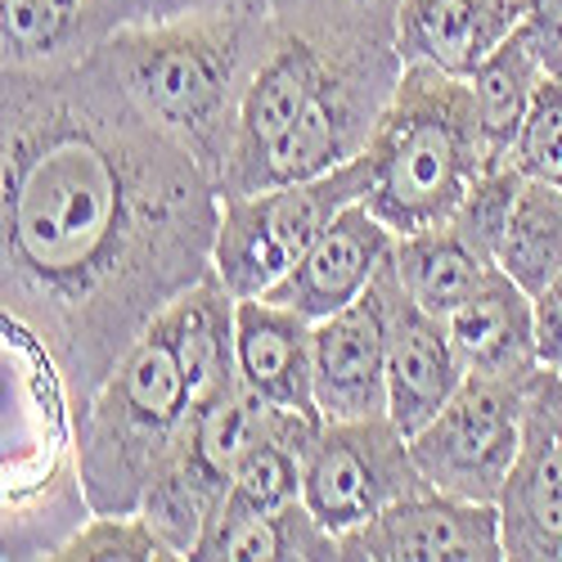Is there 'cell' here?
I'll use <instances>...</instances> for the list:
<instances>
[{"instance_id":"1","label":"cell","mask_w":562,"mask_h":562,"mask_svg":"<svg viewBox=\"0 0 562 562\" xmlns=\"http://www.w3.org/2000/svg\"><path fill=\"white\" fill-rule=\"evenodd\" d=\"M221 184L139 113L104 45L64 68H0L5 324L55 364L77 414L212 274Z\"/></svg>"},{"instance_id":"2","label":"cell","mask_w":562,"mask_h":562,"mask_svg":"<svg viewBox=\"0 0 562 562\" xmlns=\"http://www.w3.org/2000/svg\"><path fill=\"white\" fill-rule=\"evenodd\" d=\"M270 32V5L194 10L154 23H122L104 55L149 122L184 145L221 184L234 145L248 81L261 64Z\"/></svg>"},{"instance_id":"3","label":"cell","mask_w":562,"mask_h":562,"mask_svg":"<svg viewBox=\"0 0 562 562\" xmlns=\"http://www.w3.org/2000/svg\"><path fill=\"white\" fill-rule=\"evenodd\" d=\"M364 154L373 167L364 207L396 239L450 221L477 180L504 167L495 162L468 77L428 64H405Z\"/></svg>"},{"instance_id":"4","label":"cell","mask_w":562,"mask_h":562,"mask_svg":"<svg viewBox=\"0 0 562 562\" xmlns=\"http://www.w3.org/2000/svg\"><path fill=\"white\" fill-rule=\"evenodd\" d=\"M194 383L167 319L139 338L104 387L72 414V454L90 513H139L194 418Z\"/></svg>"},{"instance_id":"5","label":"cell","mask_w":562,"mask_h":562,"mask_svg":"<svg viewBox=\"0 0 562 562\" xmlns=\"http://www.w3.org/2000/svg\"><path fill=\"white\" fill-rule=\"evenodd\" d=\"M369 180L373 167L369 154H360L338 171L221 199L212 248L216 279L234 297H266L315 248V239L338 221V212L369 194Z\"/></svg>"},{"instance_id":"6","label":"cell","mask_w":562,"mask_h":562,"mask_svg":"<svg viewBox=\"0 0 562 562\" xmlns=\"http://www.w3.org/2000/svg\"><path fill=\"white\" fill-rule=\"evenodd\" d=\"M428 491L409 437L387 414L324 418L302 459V499L334 536L356 531L383 508Z\"/></svg>"},{"instance_id":"7","label":"cell","mask_w":562,"mask_h":562,"mask_svg":"<svg viewBox=\"0 0 562 562\" xmlns=\"http://www.w3.org/2000/svg\"><path fill=\"white\" fill-rule=\"evenodd\" d=\"M527 387L531 379L513 383V379L468 373L463 387L446 401V409L428 428H418L409 437L424 482L454 499L499 504L513 459H518V446H522Z\"/></svg>"},{"instance_id":"8","label":"cell","mask_w":562,"mask_h":562,"mask_svg":"<svg viewBox=\"0 0 562 562\" xmlns=\"http://www.w3.org/2000/svg\"><path fill=\"white\" fill-rule=\"evenodd\" d=\"M508 562H562V369H540L527 387L522 446L499 495Z\"/></svg>"},{"instance_id":"9","label":"cell","mask_w":562,"mask_h":562,"mask_svg":"<svg viewBox=\"0 0 562 562\" xmlns=\"http://www.w3.org/2000/svg\"><path fill=\"white\" fill-rule=\"evenodd\" d=\"M338 562H508L499 504L428 486L338 536Z\"/></svg>"},{"instance_id":"10","label":"cell","mask_w":562,"mask_h":562,"mask_svg":"<svg viewBox=\"0 0 562 562\" xmlns=\"http://www.w3.org/2000/svg\"><path fill=\"white\" fill-rule=\"evenodd\" d=\"M396 261L387 257L373 284L315 324V409L319 418L387 414V342H392Z\"/></svg>"},{"instance_id":"11","label":"cell","mask_w":562,"mask_h":562,"mask_svg":"<svg viewBox=\"0 0 562 562\" xmlns=\"http://www.w3.org/2000/svg\"><path fill=\"white\" fill-rule=\"evenodd\" d=\"M396 248V234L360 203H351L347 212H338V221L315 239V248L279 279L266 293L270 302H284L306 319H329L342 306H351L369 284L373 274L383 270V261Z\"/></svg>"},{"instance_id":"12","label":"cell","mask_w":562,"mask_h":562,"mask_svg":"<svg viewBox=\"0 0 562 562\" xmlns=\"http://www.w3.org/2000/svg\"><path fill=\"white\" fill-rule=\"evenodd\" d=\"M468 369L454 351L446 315L424 311L401 284L392 297V342H387V418L414 437L446 409V401L463 387Z\"/></svg>"},{"instance_id":"13","label":"cell","mask_w":562,"mask_h":562,"mask_svg":"<svg viewBox=\"0 0 562 562\" xmlns=\"http://www.w3.org/2000/svg\"><path fill=\"white\" fill-rule=\"evenodd\" d=\"M527 23V0H396V50L450 77H473Z\"/></svg>"},{"instance_id":"14","label":"cell","mask_w":562,"mask_h":562,"mask_svg":"<svg viewBox=\"0 0 562 562\" xmlns=\"http://www.w3.org/2000/svg\"><path fill=\"white\" fill-rule=\"evenodd\" d=\"M239 379L274 409L315 414V319L270 297H239L234 311Z\"/></svg>"},{"instance_id":"15","label":"cell","mask_w":562,"mask_h":562,"mask_svg":"<svg viewBox=\"0 0 562 562\" xmlns=\"http://www.w3.org/2000/svg\"><path fill=\"white\" fill-rule=\"evenodd\" d=\"M446 324L468 373L527 383L544 369L536 342V297L504 270H495L473 297L459 302Z\"/></svg>"},{"instance_id":"16","label":"cell","mask_w":562,"mask_h":562,"mask_svg":"<svg viewBox=\"0 0 562 562\" xmlns=\"http://www.w3.org/2000/svg\"><path fill=\"white\" fill-rule=\"evenodd\" d=\"M122 27L113 0H0V68H64Z\"/></svg>"},{"instance_id":"17","label":"cell","mask_w":562,"mask_h":562,"mask_svg":"<svg viewBox=\"0 0 562 562\" xmlns=\"http://www.w3.org/2000/svg\"><path fill=\"white\" fill-rule=\"evenodd\" d=\"M392 261H396L405 293L432 315H450L499 270L495 257L482 252L454 221L401 234L392 248Z\"/></svg>"},{"instance_id":"18","label":"cell","mask_w":562,"mask_h":562,"mask_svg":"<svg viewBox=\"0 0 562 562\" xmlns=\"http://www.w3.org/2000/svg\"><path fill=\"white\" fill-rule=\"evenodd\" d=\"M338 562V536L324 527L306 499L279 504L212 536L194 562Z\"/></svg>"},{"instance_id":"19","label":"cell","mask_w":562,"mask_h":562,"mask_svg":"<svg viewBox=\"0 0 562 562\" xmlns=\"http://www.w3.org/2000/svg\"><path fill=\"white\" fill-rule=\"evenodd\" d=\"M549 77L553 72L540 59L527 23L513 32L473 77H468V86H473V95H477V113H482L486 139L495 149V162H508L513 139H518V131H522V122H527V113H531V104L540 95V86Z\"/></svg>"},{"instance_id":"20","label":"cell","mask_w":562,"mask_h":562,"mask_svg":"<svg viewBox=\"0 0 562 562\" xmlns=\"http://www.w3.org/2000/svg\"><path fill=\"white\" fill-rule=\"evenodd\" d=\"M499 270L513 274L536 297L562 270V190L544 180L518 184L504 239H499Z\"/></svg>"},{"instance_id":"21","label":"cell","mask_w":562,"mask_h":562,"mask_svg":"<svg viewBox=\"0 0 562 562\" xmlns=\"http://www.w3.org/2000/svg\"><path fill=\"white\" fill-rule=\"evenodd\" d=\"M59 562H180L145 513H90L59 544Z\"/></svg>"},{"instance_id":"22","label":"cell","mask_w":562,"mask_h":562,"mask_svg":"<svg viewBox=\"0 0 562 562\" xmlns=\"http://www.w3.org/2000/svg\"><path fill=\"white\" fill-rule=\"evenodd\" d=\"M508 162L527 180H544L562 190V77H549L540 86L518 139L508 149Z\"/></svg>"},{"instance_id":"23","label":"cell","mask_w":562,"mask_h":562,"mask_svg":"<svg viewBox=\"0 0 562 562\" xmlns=\"http://www.w3.org/2000/svg\"><path fill=\"white\" fill-rule=\"evenodd\" d=\"M536 342H540V364L562 369V270L536 293Z\"/></svg>"},{"instance_id":"24","label":"cell","mask_w":562,"mask_h":562,"mask_svg":"<svg viewBox=\"0 0 562 562\" xmlns=\"http://www.w3.org/2000/svg\"><path fill=\"white\" fill-rule=\"evenodd\" d=\"M122 23H154V19H176L194 10H229V5H274V0H113Z\"/></svg>"},{"instance_id":"25","label":"cell","mask_w":562,"mask_h":562,"mask_svg":"<svg viewBox=\"0 0 562 562\" xmlns=\"http://www.w3.org/2000/svg\"><path fill=\"white\" fill-rule=\"evenodd\" d=\"M527 32L553 77H562V0H527Z\"/></svg>"}]
</instances>
